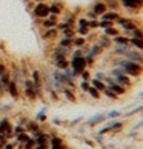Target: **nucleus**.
<instances>
[{
    "instance_id": "nucleus-41",
    "label": "nucleus",
    "mask_w": 143,
    "mask_h": 149,
    "mask_svg": "<svg viewBox=\"0 0 143 149\" xmlns=\"http://www.w3.org/2000/svg\"><path fill=\"white\" fill-rule=\"evenodd\" d=\"M85 17L88 19V20H96V19H98L97 17V15L94 14V13H92V11L89 9V11H86V14H85Z\"/></svg>"
},
{
    "instance_id": "nucleus-19",
    "label": "nucleus",
    "mask_w": 143,
    "mask_h": 149,
    "mask_svg": "<svg viewBox=\"0 0 143 149\" xmlns=\"http://www.w3.org/2000/svg\"><path fill=\"white\" fill-rule=\"evenodd\" d=\"M60 92H62L69 102H77V97H75V94H74V89H71V88H62Z\"/></svg>"
},
{
    "instance_id": "nucleus-11",
    "label": "nucleus",
    "mask_w": 143,
    "mask_h": 149,
    "mask_svg": "<svg viewBox=\"0 0 143 149\" xmlns=\"http://www.w3.org/2000/svg\"><path fill=\"white\" fill-rule=\"evenodd\" d=\"M60 36V32H59V29L57 28H49V29H43V32H42V38L43 40H56V38Z\"/></svg>"
},
{
    "instance_id": "nucleus-1",
    "label": "nucleus",
    "mask_w": 143,
    "mask_h": 149,
    "mask_svg": "<svg viewBox=\"0 0 143 149\" xmlns=\"http://www.w3.org/2000/svg\"><path fill=\"white\" fill-rule=\"evenodd\" d=\"M119 68L123 69V72L129 77H140L143 74V65L142 63H135V62H131V60H126L123 57H119L117 60L114 62Z\"/></svg>"
},
{
    "instance_id": "nucleus-14",
    "label": "nucleus",
    "mask_w": 143,
    "mask_h": 149,
    "mask_svg": "<svg viewBox=\"0 0 143 149\" xmlns=\"http://www.w3.org/2000/svg\"><path fill=\"white\" fill-rule=\"evenodd\" d=\"M120 17V14H119V11H106L105 14L103 15H100V17H98V20H108V22H117V19Z\"/></svg>"
},
{
    "instance_id": "nucleus-12",
    "label": "nucleus",
    "mask_w": 143,
    "mask_h": 149,
    "mask_svg": "<svg viewBox=\"0 0 143 149\" xmlns=\"http://www.w3.org/2000/svg\"><path fill=\"white\" fill-rule=\"evenodd\" d=\"M52 60H54V66H56L59 71H66L69 68L68 57H57V58H52Z\"/></svg>"
},
{
    "instance_id": "nucleus-30",
    "label": "nucleus",
    "mask_w": 143,
    "mask_h": 149,
    "mask_svg": "<svg viewBox=\"0 0 143 149\" xmlns=\"http://www.w3.org/2000/svg\"><path fill=\"white\" fill-rule=\"evenodd\" d=\"M106 118V115H103V114H100V115H96L94 118H91L89 121H88V125H91V126H94V125H97V123H102L103 120Z\"/></svg>"
},
{
    "instance_id": "nucleus-29",
    "label": "nucleus",
    "mask_w": 143,
    "mask_h": 149,
    "mask_svg": "<svg viewBox=\"0 0 143 149\" xmlns=\"http://www.w3.org/2000/svg\"><path fill=\"white\" fill-rule=\"evenodd\" d=\"M57 45H59V46H65V48L73 49V38H65V37H62V38L59 40Z\"/></svg>"
},
{
    "instance_id": "nucleus-15",
    "label": "nucleus",
    "mask_w": 143,
    "mask_h": 149,
    "mask_svg": "<svg viewBox=\"0 0 143 149\" xmlns=\"http://www.w3.org/2000/svg\"><path fill=\"white\" fill-rule=\"evenodd\" d=\"M112 45H117V46H128L129 45V37L128 36H117V37H114L112 38Z\"/></svg>"
},
{
    "instance_id": "nucleus-34",
    "label": "nucleus",
    "mask_w": 143,
    "mask_h": 149,
    "mask_svg": "<svg viewBox=\"0 0 143 149\" xmlns=\"http://www.w3.org/2000/svg\"><path fill=\"white\" fill-rule=\"evenodd\" d=\"M109 126H111V132H119L120 129L123 128V123H122V121H115V123L109 125Z\"/></svg>"
},
{
    "instance_id": "nucleus-17",
    "label": "nucleus",
    "mask_w": 143,
    "mask_h": 149,
    "mask_svg": "<svg viewBox=\"0 0 143 149\" xmlns=\"http://www.w3.org/2000/svg\"><path fill=\"white\" fill-rule=\"evenodd\" d=\"M89 83H91V86L92 88H96V89L98 91V92H103L106 89V85H105V81H102V80H97V79H91L89 80Z\"/></svg>"
},
{
    "instance_id": "nucleus-28",
    "label": "nucleus",
    "mask_w": 143,
    "mask_h": 149,
    "mask_svg": "<svg viewBox=\"0 0 143 149\" xmlns=\"http://www.w3.org/2000/svg\"><path fill=\"white\" fill-rule=\"evenodd\" d=\"M128 37H134V38H143V28L142 26H137L134 31H131Z\"/></svg>"
},
{
    "instance_id": "nucleus-25",
    "label": "nucleus",
    "mask_w": 143,
    "mask_h": 149,
    "mask_svg": "<svg viewBox=\"0 0 143 149\" xmlns=\"http://www.w3.org/2000/svg\"><path fill=\"white\" fill-rule=\"evenodd\" d=\"M75 34L80 36V37H88L91 34V29L89 28H82V26H75Z\"/></svg>"
},
{
    "instance_id": "nucleus-22",
    "label": "nucleus",
    "mask_w": 143,
    "mask_h": 149,
    "mask_svg": "<svg viewBox=\"0 0 143 149\" xmlns=\"http://www.w3.org/2000/svg\"><path fill=\"white\" fill-rule=\"evenodd\" d=\"M49 139H51V135L49 134H45V132H42L38 137H36V145H49Z\"/></svg>"
},
{
    "instance_id": "nucleus-2",
    "label": "nucleus",
    "mask_w": 143,
    "mask_h": 149,
    "mask_svg": "<svg viewBox=\"0 0 143 149\" xmlns=\"http://www.w3.org/2000/svg\"><path fill=\"white\" fill-rule=\"evenodd\" d=\"M69 68L73 71V77H79L82 71L86 69V58L85 56L83 57H71L69 60Z\"/></svg>"
},
{
    "instance_id": "nucleus-46",
    "label": "nucleus",
    "mask_w": 143,
    "mask_h": 149,
    "mask_svg": "<svg viewBox=\"0 0 143 149\" xmlns=\"http://www.w3.org/2000/svg\"><path fill=\"white\" fill-rule=\"evenodd\" d=\"M42 2H45V0H32V3H42Z\"/></svg>"
},
{
    "instance_id": "nucleus-13",
    "label": "nucleus",
    "mask_w": 143,
    "mask_h": 149,
    "mask_svg": "<svg viewBox=\"0 0 143 149\" xmlns=\"http://www.w3.org/2000/svg\"><path fill=\"white\" fill-rule=\"evenodd\" d=\"M6 91H8V94L13 98H19V95H20V92H19V83H17V81H14V80H11L9 83H8Z\"/></svg>"
},
{
    "instance_id": "nucleus-27",
    "label": "nucleus",
    "mask_w": 143,
    "mask_h": 149,
    "mask_svg": "<svg viewBox=\"0 0 143 149\" xmlns=\"http://www.w3.org/2000/svg\"><path fill=\"white\" fill-rule=\"evenodd\" d=\"M62 37H65V38H74L77 34H75V28H68V29H63L62 32Z\"/></svg>"
},
{
    "instance_id": "nucleus-5",
    "label": "nucleus",
    "mask_w": 143,
    "mask_h": 149,
    "mask_svg": "<svg viewBox=\"0 0 143 149\" xmlns=\"http://www.w3.org/2000/svg\"><path fill=\"white\" fill-rule=\"evenodd\" d=\"M119 2L120 6H123L131 13H140L143 9V0H119Z\"/></svg>"
},
{
    "instance_id": "nucleus-8",
    "label": "nucleus",
    "mask_w": 143,
    "mask_h": 149,
    "mask_svg": "<svg viewBox=\"0 0 143 149\" xmlns=\"http://www.w3.org/2000/svg\"><path fill=\"white\" fill-rule=\"evenodd\" d=\"M91 11L97 15V17L103 15V14H105L106 11H108V6H106L105 0H96V2L92 3V6H91Z\"/></svg>"
},
{
    "instance_id": "nucleus-23",
    "label": "nucleus",
    "mask_w": 143,
    "mask_h": 149,
    "mask_svg": "<svg viewBox=\"0 0 143 149\" xmlns=\"http://www.w3.org/2000/svg\"><path fill=\"white\" fill-rule=\"evenodd\" d=\"M86 45V37H80V36H75L73 38V48H83Z\"/></svg>"
},
{
    "instance_id": "nucleus-16",
    "label": "nucleus",
    "mask_w": 143,
    "mask_h": 149,
    "mask_svg": "<svg viewBox=\"0 0 143 149\" xmlns=\"http://www.w3.org/2000/svg\"><path fill=\"white\" fill-rule=\"evenodd\" d=\"M97 45L98 46H102L103 49H108V48H111V45H112V38H109L108 36H100L97 38Z\"/></svg>"
},
{
    "instance_id": "nucleus-43",
    "label": "nucleus",
    "mask_w": 143,
    "mask_h": 149,
    "mask_svg": "<svg viewBox=\"0 0 143 149\" xmlns=\"http://www.w3.org/2000/svg\"><path fill=\"white\" fill-rule=\"evenodd\" d=\"M119 115H120L119 111H112V112H109V114H108V117H109V118H117Z\"/></svg>"
},
{
    "instance_id": "nucleus-33",
    "label": "nucleus",
    "mask_w": 143,
    "mask_h": 149,
    "mask_svg": "<svg viewBox=\"0 0 143 149\" xmlns=\"http://www.w3.org/2000/svg\"><path fill=\"white\" fill-rule=\"evenodd\" d=\"M102 94H103V95H106L108 98H112V100H117V98H119V95H117V94H115V92H112L111 89H109V88H106V89L103 91Z\"/></svg>"
},
{
    "instance_id": "nucleus-36",
    "label": "nucleus",
    "mask_w": 143,
    "mask_h": 149,
    "mask_svg": "<svg viewBox=\"0 0 143 149\" xmlns=\"http://www.w3.org/2000/svg\"><path fill=\"white\" fill-rule=\"evenodd\" d=\"M80 77H82V80H85V81H89V80H91V72L88 71V68H86L85 71H82Z\"/></svg>"
},
{
    "instance_id": "nucleus-26",
    "label": "nucleus",
    "mask_w": 143,
    "mask_h": 149,
    "mask_svg": "<svg viewBox=\"0 0 143 149\" xmlns=\"http://www.w3.org/2000/svg\"><path fill=\"white\" fill-rule=\"evenodd\" d=\"M15 139H17V141L20 143L22 146L25 145L26 141H28L29 139H31V135L28 134V132H22V134H19V135H15Z\"/></svg>"
},
{
    "instance_id": "nucleus-38",
    "label": "nucleus",
    "mask_w": 143,
    "mask_h": 149,
    "mask_svg": "<svg viewBox=\"0 0 143 149\" xmlns=\"http://www.w3.org/2000/svg\"><path fill=\"white\" fill-rule=\"evenodd\" d=\"M91 88V83L89 81H85V80H82L80 81V89L83 91V92H88V89Z\"/></svg>"
},
{
    "instance_id": "nucleus-35",
    "label": "nucleus",
    "mask_w": 143,
    "mask_h": 149,
    "mask_svg": "<svg viewBox=\"0 0 143 149\" xmlns=\"http://www.w3.org/2000/svg\"><path fill=\"white\" fill-rule=\"evenodd\" d=\"M13 131H14V137H15V135L22 134V132H26V128H25V126H22V125H17V126H14V128H13Z\"/></svg>"
},
{
    "instance_id": "nucleus-18",
    "label": "nucleus",
    "mask_w": 143,
    "mask_h": 149,
    "mask_svg": "<svg viewBox=\"0 0 143 149\" xmlns=\"http://www.w3.org/2000/svg\"><path fill=\"white\" fill-rule=\"evenodd\" d=\"M108 88H109V89H111L112 92H115V94H117L119 97H120V95H125V94L128 92V89H126V88H123L122 85H119L117 81H115L114 85H111V86H108Z\"/></svg>"
},
{
    "instance_id": "nucleus-7",
    "label": "nucleus",
    "mask_w": 143,
    "mask_h": 149,
    "mask_svg": "<svg viewBox=\"0 0 143 149\" xmlns=\"http://www.w3.org/2000/svg\"><path fill=\"white\" fill-rule=\"evenodd\" d=\"M38 23L42 25V28H43V29H49V28H57V25L60 23V22H59V15L49 14L46 19L38 20Z\"/></svg>"
},
{
    "instance_id": "nucleus-10",
    "label": "nucleus",
    "mask_w": 143,
    "mask_h": 149,
    "mask_svg": "<svg viewBox=\"0 0 143 149\" xmlns=\"http://www.w3.org/2000/svg\"><path fill=\"white\" fill-rule=\"evenodd\" d=\"M114 80L117 81L119 85H122L123 88H126V89H129V88L133 86V79H131L129 75H126L125 72L119 74V75H115V77H114Z\"/></svg>"
},
{
    "instance_id": "nucleus-39",
    "label": "nucleus",
    "mask_w": 143,
    "mask_h": 149,
    "mask_svg": "<svg viewBox=\"0 0 143 149\" xmlns=\"http://www.w3.org/2000/svg\"><path fill=\"white\" fill-rule=\"evenodd\" d=\"M88 26H89V29H98V19L96 20H89V23H88Z\"/></svg>"
},
{
    "instance_id": "nucleus-21",
    "label": "nucleus",
    "mask_w": 143,
    "mask_h": 149,
    "mask_svg": "<svg viewBox=\"0 0 143 149\" xmlns=\"http://www.w3.org/2000/svg\"><path fill=\"white\" fill-rule=\"evenodd\" d=\"M105 32H103V34L105 36H108L109 38H114V37H117V36H120V29L117 28V26H109V28H106V29H103Z\"/></svg>"
},
{
    "instance_id": "nucleus-40",
    "label": "nucleus",
    "mask_w": 143,
    "mask_h": 149,
    "mask_svg": "<svg viewBox=\"0 0 143 149\" xmlns=\"http://www.w3.org/2000/svg\"><path fill=\"white\" fill-rule=\"evenodd\" d=\"M9 71H8V68H6V65H5L3 62H0V77L2 75H5V74H8Z\"/></svg>"
},
{
    "instance_id": "nucleus-20",
    "label": "nucleus",
    "mask_w": 143,
    "mask_h": 149,
    "mask_svg": "<svg viewBox=\"0 0 143 149\" xmlns=\"http://www.w3.org/2000/svg\"><path fill=\"white\" fill-rule=\"evenodd\" d=\"M129 46L134 49H139V51H143V38L129 37Z\"/></svg>"
},
{
    "instance_id": "nucleus-42",
    "label": "nucleus",
    "mask_w": 143,
    "mask_h": 149,
    "mask_svg": "<svg viewBox=\"0 0 143 149\" xmlns=\"http://www.w3.org/2000/svg\"><path fill=\"white\" fill-rule=\"evenodd\" d=\"M36 120H37V121H45V120H46V115L43 114V112H40V114H37Z\"/></svg>"
},
{
    "instance_id": "nucleus-32",
    "label": "nucleus",
    "mask_w": 143,
    "mask_h": 149,
    "mask_svg": "<svg viewBox=\"0 0 143 149\" xmlns=\"http://www.w3.org/2000/svg\"><path fill=\"white\" fill-rule=\"evenodd\" d=\"M86 94H89V95L92 97V98H96V100H98V98H100L102 97V92H98L97 89H96V88H89V89H88V92Z\"/></svg>"
},
{
    "instance_id": "nucleus-3",
    "label": "nucleus",
    "mask_w": 143,
    "mask_h": 149,
    "mask_svg": "<svg viewBox=\"0 0 143 149\" xmlns=\"http://www.w3.org/2000/svg\"><path fill=\"white\" fill-rule=\"evenodd\" d=\"M115 25L117 26H120V28H122L123 31H125V36H128L131 31H134L137 26H140L139 23H137V22L134 20V19H129V17H122V15H120V17L117 19V22H115Z\"/></svg>"
},
{
    "instance_id": "nucleus-9",
    "label": "nucleus",
    "mask_w": 143,
    "mask_h": 149,
    "mask_svg": "<svg viewBox=\"0 0 143 149\" xmlns=\"http://www.w3.org/2000/svg\"><path fill=\"white\" fill-rule=\"evenodd\" d=\"M63 11H65V5H63V2H60V0H54V2L49 3V14L62 15Z\"/></svg>"
},
{
    "instance_id": "nucleus-45",
    "label": "nucleus",
    "mask_w": 143,
    "mask_h": 149,
    "mask_svg": "<svg viewBox=\"0 0 143 149\" xmlns=\"http://www.w3.org/2000/svg\"><path fill=\"white\" fill-rule=\"evenodd\" d=\"M48 146H49V145H36L32 149H48Z\"/></svg>"
},
{
    "instance_id": "nucleus-4",
    "label": "nucleus",
    "mask_w": 143,
    "mask_h": 149,
    "mask_svg": "<svg viewBox=\"0 0 143 149\" xmlns=\"http://www.w3.org/2000/svg\"><path fill=\"white\" fill-rule=\"evenodd\" d=\"M32 14L37 20H43L49 15V5L46 2L42 3H34V8H32Z\"/></svg>"
},
{
    "instance_id": "nucleus-24",
    "label": "nucleus",
    "mask_w": 143,
    "mask_h": 149,
    "mask_svg": "<svg viewBox=\"0 0 143 149\" xmlns=\"http://www.w3.org/2000/svg\"><path fill=\"white\" fill-rule=\"evenodd\" d=\"M106 6L109 11H119L120 9V2L119 0H106Z\"/></svg>"
},
{
    "instance_id": "nucleus-6",
    "label": "nucleus",
    "mask_w": 143,
    "mask_h": 149,
    "mask_svg": "<svg viewBox=\"0 0 143 149\" xmlns=\"http://www.w3.org/2000/svg\"><path fill=\"white\" fill-rule=\"evenodd\" d=\"M23 92H25V97L28 98L29 102H36L37 100V92H36L34 83H32L31 79H25L23 80Z\"/></svg>"
},
{
    "instance_id": "nucleus-37",
    "label": "nucleus",
    "mask_w": 143,
    "mask_h": 149,
    "mask_svg": "<svg viewBox=\"0 0 143 149\" xmlns=\"http://www.w3.org/2000/svg\"><path fill=\"white\" fill-rule=\"evenodd\" d=\"M34 146H36V140H34V139H32V137H31V139H29L28 141H26V143H25V145L22 146V148H23V149H32Z\"/></svg>"
},
{
    "instance_id": "nucleus-44",
    "label": "nucleus",
    "mask_w": 143,
    "mask_h": 149,
    "mask_svg": "<svg viewBox=\"0 0 143 149\" xmlns=\"http://www.w3.org/2000/svg\"><path fill=\"white\" fill-rule=\"evenodd\" d=\"M105 77H106V75L103 74V72H97V74H96V79H97V80H102V81H103V80H105Z\"/></svg>"
},
{
    "instance_id": "nucleus-31",
    "label": "nucleus",
    "mask_w": 143,
    "mask_h": 149,
    "mask_svg": "<svg viewBox=\"0 0 143 149\" xmlns=\"http://www.w3.org/2000/svg\"><path fill=\"white\" fill-rule=\"evenodd\" d=\"M88 23H89V20L86 17H77V20H75V26H82V28H89Z\"/></svg>"
}]
</instances>
